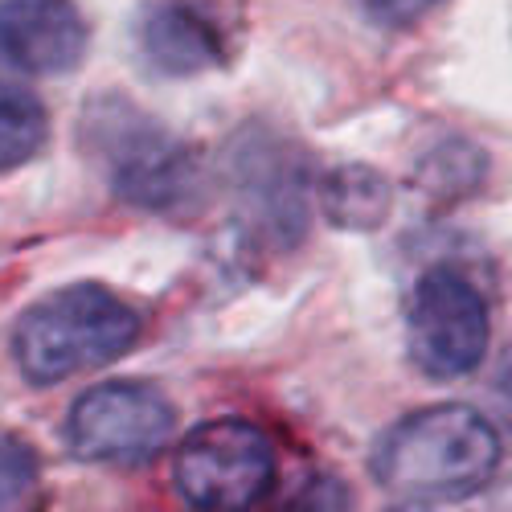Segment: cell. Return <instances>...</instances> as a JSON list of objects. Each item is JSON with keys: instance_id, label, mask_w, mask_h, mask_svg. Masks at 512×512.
Returning <instances> with one entry per match:
<instances>
[{"instance_id": "obj_1", "label": "cell", "mask_w": 512, "mask_h": 512, "mask_svg": "<svg viewBox=\"0 0 512 512\" xmlns=\"http://www.w3.org/2000/svg\"><path fill=\"white\" fill-rule=\"evenodd\" d=\"M500 467L496 426L463 402L406 414L373 447V476L398 504L431 508L476 496Z\"/></svg>"}, {"instance_id": "obj_2", "label": "cell", "mask_w": 512, "mask_h": 512, "mask_svg": "<svg viewBox=\"0 0 512 512\" xmlns=\"http://www.w3.org/2000/svg\"><path fill=\"white\" fill-rule=\"evenodd\" d=\"M78 136L99 173L127 205L148 213H181L197 205L201 164L185 140L123 95H95Z\"/></svg>"}, {"instance_id": "obj_3", "label": "cell", "mask_w": 512, "mask_h": 512, "mask_svg": "<svg viewBox=\"0 0 512 512\" xmlns=\"http://www.w3.org/2000/svg\"><path fill=\"white\" fill-rule=\"evenodd\" d=\"M140 340V316L99 283H74L37 300L13 328V357L29 386L119 361Z\"/></svg>"}, {"instance_id": "obj_4", "label": "cell", "mask_w": 512, "mask_h": 512, "mask_svg": "<svg viewBox=\"0 0 512 512\" xmlns=\"http://www.w3.org/2000/svg\"><path fill=\"white\" fill-rule=\"evenodd\" d=\"M275 484V447L254 422H201L177 447V488L193 508L242 512Z\"/></svg>"}, {"instance_id": "obj_5", "label": "cell", "mask_w": 512, "mask_h": 512, "mask_svg": "<svg viewBox=\"0 0 512 512\" xmlns=\"http://www.w3.org/2000/svg\"><path fill=\"white\" fill-rule=\"evenodd\" d=\"M488 304L451 267H431L410 291L406 345L418 373L455 381L472 373L488 353Z\"/></svg>"}, {"instance_id": "obj_6", "label": "cell", "mask_w": 512, "mask_h": 512, "mask_svg": "<svg viewBox=\"0 0 512 512\" xmlns=\"http://www.w3.org/2000/svg\"><path fill=\"white\" fill-rule=\"evenodd\" d=\"M173 406L144 381H103L66 414V443L87 463L140 467L173 435Z\"/></svg>"}, {"instance_id": "obj_7", "label": "cell", "mask_w": 512, "mask_h": 512, "mask_svg": "<svg viewBox=\"0 0 512 512\" xmlns=\"http://www.w3.org/2000/svg\"><path fill=\"white\" fill-rule=\"evenodd\" d=\"M230 185L254 234L279 246L304 238L308 173L291 144H283L271 132H242L230 144Z\"/></svg>"}, {"instance_id": "obj_8", "label": "cell", "mask_w": 512, "mask_h": 512, "mask_svg": "<svg viewBox=\"0 0 512 512\" xmlns=\"http://www.w3.org/2000/svg\"><path fill=\"white\" fill-rule=\"evenodd\" d=\"M136 41L164 78H193L230 62V29L205 0H156L140 17Z\"/></svg>"}, {"instance_id": "obj_9", "label": "cell", "mask_w": 512, "mask_h": 512, "mask_svg": "<svg viewBox=\"0 0 512 512\" xmlns=\"http://www.w3.org/2000/svg\"><path fill=\"white\" fill-rule=\"evenodd\" d=\"M87 54V21L74 0H0V66L66 74Z\"/></svg>"}, {"instance_id": "obj_10", "label": "cell", "mask_w": 512, "mask_h": 512, "mask_svg": "<svg viewBox=\"0 0 512 512\" xmlns=\"http://www.w3.org/2000/svg\"><path fill=\"white\" fill-rule=\"evenodd\" d=\"M320 201L328 222L340 230H377L390 218V181L369 164H340L320 181Z\"/></svg>"}, {"instance_id": "obj_11", "label": "cell", "mask_w": 512, "mask_h": 512, "mask_svg": "<svg viewBox=\"0 0 512 512\" xmlns=\"http://www.w3.org/2000/svg\"><path fill=\"white\" fill-rule=\"evenodd\" d=\"M46 136H50V119L37 95L0 78V173H13L17 164L33 160Z\"/></svg>"}, {"instance_id": "obj_12", "label": "cell", "mask_w": 512, "mask_h": 512, "mask_svg": "<svg viewBox=\"0 0 512 512\" xmlns=\"http://www.w3.org/2000/svg\"><path fill=\"white\" fill-rule=\"evenodd\" d=\"M37 484V451L13 435L0 431V508L21 504Z\"/></svg>"}, {"instance_id": "obj_13", "label": "cell", "mask_w": 512, "mask_h": 512, "mask_svg": "<svg viewBox=\"0 0 512 512\" xmlns=\"http://www.w3.org/2000/svg\"><path fill=\"white\" fill-rule=\"evenodd\" d=\"M361 13L373 21V25H386V29H406L414 21H422L431 13L439 0H357Z\"/></svg>"}]
</instances>
